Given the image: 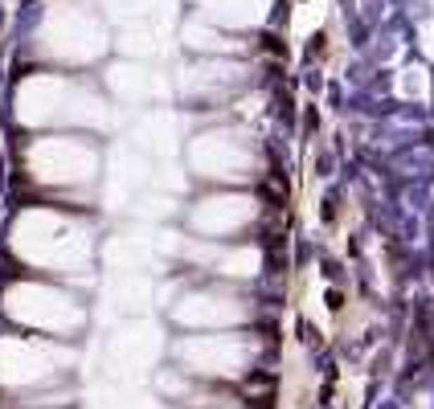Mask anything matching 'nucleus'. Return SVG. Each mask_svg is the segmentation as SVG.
Instances as JSON below:
<instances>
[{"instance_id":"nucleus-1","label":"nucleus","mask_w":434,"mask_h":409,"mask_svg":"<svg viewBox=\"0 0 434 409\" xmlns=\"http://www.w3.org/2000/svg\"><path fill=\"white\" fill-rule=\"evenodd\" d=\"M86 229L62 213L49 209H29L13 221V246L21 250L29 262H46V266H66L82 250Z\"/></svg>"},{"instance_id":"nucleus-2","label":"nucleus","mask_w":434,"mask_h":409,"mask_svg":"<svg viewBox=\"0 0 434 409\" xmlns=\"http://www.w3.org/2000/svg\"><path fill=\"white\" fill-rule=\"evenodd\" d=\"M29 168H33L37 180H46V185H82V180L95 176V172H91L95 160H91L86 147L70 144V140H46V144L33 147Z\"/></svg>"}]
</instances>
